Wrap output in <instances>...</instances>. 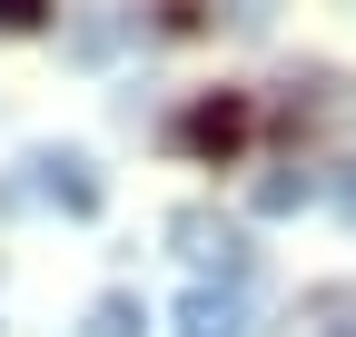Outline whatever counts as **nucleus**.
I'll return each instance as SVG.
<instances>
[{
	"mask_svg": "<svg viewBox=\"0 0 356 337\" xmlns=\"http://www.w3.org/2000/svg\"><path fill=\"white\" fill-rule=\"evenodd\" d=\"M317 308L337 318V327H317V337H356V298H317Z\"/></svg>",
	"mask_w": 356,
	"mask_h": 337,
	"instance_id": "nucleus-9",
	"label": "nucleus"
},
{
	"mask_svg": "<svg viewBox=\"0 0 356 337\" xmlns=\"http://www.w3.org/2000/svg\"><path fill=\"white\" fill-rule=\"evenodd\" d=\"M40 20H50V0H0V30H10V40H30Z\"/></svg>",
	"mask_w": 356,
	"mask_h": 337,
	"instance_id": "nucleus-7",
	"label": "nucleus"
},
{
	"mask_svg": "<svg viewBox=\"0 0 356 337\" xmlns=\"http://www.w3.org/2000/svg\"><path fill=\"white\" fill-rule=\"evenodd\" d=\"M178 337H248V288L238 278H198L178 298Z\"/></svg>",
	"mask_w": 356,
	"mask_h": 337,
	"instance_id": "nucleus-4",
	"label": "nucleus"
},
{
	"mask_svg": "<svg viewBox=\"0 0 356 337\" xmlns=\"http://www.w3.org/2000/svg\"><path fill=\"white\" fill-rule=\"evenodd\" d=\"M317 198H337L346 219H356V168H317Z\"/></svg>",
	"mask_w": 356,
	"mask_h": 337,
	"instance_id": "nucleus-8",
	"label": "nucleus"
},
{
	"mask_svg": "<svg viewBox=\"0 0 356 337\" xmlns=\"http://www.w3.org/2000/svg\"><path fill=\"white\" fill-rule=\"evenodd\" d=\"M248 130H257V109H248L238 90H228V100H198V109H178V119H168V139H178V149H198V159H238Z\"/></svg>",
	"mask_w": 356,
	"mask_h": 337,
	"instance_id": "nucleus-3",
	"label": "nucleus"
},
{
	"mask_svg": "<svg viewBox=\"0 0 356 337\" xmlns=\"http://www.w3.org/2000/svg\"><path fill=\"white\" fill-rule=\"evenodd\" d=\"M79 337H149V308H139V288H109V298H89Z\"/></svg>",
	"mask_w": 356,
	"mask_h": 337,
	"instance_id": "nucleus-5",
	"label": "nucleus"
},
{
	"mask_svg": "<svg viewBox=\"0 0 356 337\" xmlns=\"http://www.w3.org/2000/svg\"><path fill=\"white\" fill-rule=\"evenodd\" d=\"M168 238H178V258H188L198 278H238V288H248V268H257L248 228H238V219H218V208H178Z\"/></svg>",
	"mask_w": 356,
	"mask_h": 337,
	"instance_id": "nucleus-1",
	"label": "nucleus"
},
{
	"mask_svg": "<svg viewBox=\"0 0 356 337\" xmlns=\"http://www.w3.org/2000/svg\"><path fill=\"white\" fill-rule=\"evenodd\" d=\"M20 168H30L20 198H50V208H70V219H99V198H109V179L89 168V149H30Z\"/></svg>",
	"mask_w": 356,
	"mask_h": 337,
	"instance_id": "nucleus-2",
	"label": "nucleus"
},
{
	"mask_svg": "<svg viewBox=\"0 0 356 337\" xmlns=\"http://www.w3.org/2000/svg\"><path fill=\"white\" fill-rule=\"evenodd\" d=\"M257 208H317V168H277V179H257Z\"/></svg>",
	"mask_w": 356,
	"mask_h": 337,
	"instance_id": "nucleus-6",
	"label": "nucleus"
}]
</instances>
